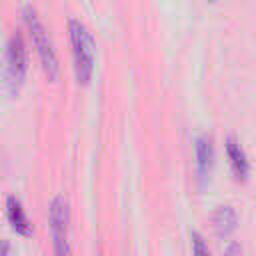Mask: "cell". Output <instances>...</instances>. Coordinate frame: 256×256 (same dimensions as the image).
I'll use <instances>...</instances> for the list:
<instances>
[{
	"mask_svg": "<svg viewBox=\"0 0 256 256\" xmlns=\"http://www.w3.org/2000/svg\"><path fill=\"white\" fill-rule=\"evenodd\" d=\"M68 36H70V46H72V60H74L76 80L86 84L92 78V72H94L96 40H94L90 28L78 18L68 20Z\"/></svg>",
	"mask_w": 256,
	"mask_h": 256,
	"instance_id": "obj_1",
	"label": "cell"
},
{
	"mask_svg": "<svg viewBox=\"0 0 256 256\" xmlns=\"http://www.w3.org/2000/svg\"><path fill=\"white\" fill-rule=\"evenodd\" d=\"M22 16H24V24H26V30L30 34V40L38 52V58H40V64L44 68V72L50 76V78H56L58 72H60V60H58V52L54 48V42L38 14V10L32 6V4H24L22 6Z\"/></svg>",
	"mask_w": 256,
	"mask_h": 256,
	"instance_id": "obj_2",
	"label": "cell"
},
{
	"mask_svg": "<svg viewBox=\"0 0 256 256\" xmlns=\"http://www.w3.org/2000/svg\"><path fill=\"white\" fill-rule=\"evenodd\" d=\"M28 50H26V42L20 30H14L6 42V50H4V66H2V76H4V84L10 92H16L18 86L24 80L26 68H28Z\"/></svg>",
	"mask_w": 256,
	"mask_h": 256,
	"instance_id": "obj_3",
	"label": "cell"
},
{
	"mask_svg": "<svg viewBox=\"0 0 256 256\" xmlns=\"http://www.w3.org/2000/svg\"><path fill=\"white\" fill-rule=\"evenodd\" d=\"M48 222L52 232L54 256H70V204L62 194H56L50 200Z\"/></svg>",
	"mask_w": 256,
	"mask_h": 256,
	"instance_id": "obj_4",
	"label": "cell"
},
{
	"mask_svg": "<svg viewBox=\"0 0 256 256\" xmlns=\"http://www.w3.org/2000/svg\"><path fill=\"white\" fill-rule=\"evenodd\" d=\"M194 152H196V172L200 180H206L212 164H214V140L208 132L198 134L196 144H194Z\"/></svg>",
	"mask_w": 256,
	"mask_h": 256,
	"instance_id": "obj_5",
	"label": "cell"
},
{
	"mask_svg": "<svg viewBox=\"0 0 256 256\" xmlns=\"http://www.w3.org/2000/svg\"><path fill=\"white\" fill-rule=\"evenodd\" d=\"M226 154H228V160H230V166H232V172L238 180H244L250 172V162H248V156L242 148V144L236 140V136H228L226 138Z\"/></svg>",
	"mask_w": 256,
	"mask_h": 256,
	"instance_id": "obj_6",
	"label": "cell"
},
{
	"mask_svg": "<svg viewBox=\"0 0 256 256\" xmlns=\"http://www.w3.org/2000/svg\"><path fill=\"white\" fill-rule=\"evenodd\" d=\"M6 216H8V222L12 224V228L20 234H30L32 232V222L26 214V208L22 206L20 198L10 194L6 198Z\"/></svg>",
	"mask_w": 256,
	"mask_h": 256,
	"instance_id": "obj_7",
	"label": "cell"
},
{
	"mask_svg": "<svg viewBox=\"0 0 256 256\" xmlns=\"http://www.w3.org/2000/svg\"><path fill=\"white\" fill-rule=\"evenodd\" d=\"M238 224V216L236 210L230 204H220L216 206V210L212 212V228L218 236H228L234 232Z\"/></svg>",
	"mask_w": 256,
	"mask_h": 256,
	"instance_id": "obj_8",
	"label": "cell"
},
{
	"mask_svg": "<svg viewBox=\"0 0 256 256\" xmlns=\"http://www.w3.org/2000/svg\"><path fill=\"white\" fill-rule=\"evenodd\" d=\"M190 240H192V256H210L208 244H206L204 236L198 230H192L190 232Z\"/></svg>",
	"mask_w": 256,
	"mask_h": 256,
	"instance_id": "obj_9",
	"label": "cell"
},
{
	"mask_svg": "<svg viewBox=\"0 0 256 256\" xmlns=\"http://www.w3.org/2000/svg\"><path fill=\"white\" fill-rule=\"evenodd\" d=\"M222 256H242V246H240V242H230V244L226 246V250H224Z\"/></svg>",
	"mask_w": 256,
	"mask_h": 256,
	"instance_id": "obj_10",
	"label": "cell"
},
{
	"mask_svg": "<svg viewBox=\"0 0 256 256\" xmlns=\"http://www.w3.org/2000/svg\"><path fill=\"white\" fill-rule=\"evenodd\" d=\"M0 256H12V246L6 238H0Z\"/></svg>",
	"mask_w": 256,
	"mask_h": 256,
	"instance_id": "obj_11",
	"label": "cell"
}]
</instances>
